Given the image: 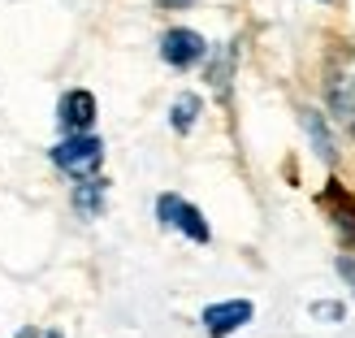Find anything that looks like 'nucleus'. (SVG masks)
<instances>
[{
    "instance_id": "obj_1",
    "label": "nucleus",
    "mask_w": 355,
    "mask_h": 338,
    "mask_svg": "<svg viewBox=\"0 0 355 338\" xmlns=\"http://www.w3.org/2000/svg\"><path fill=\"white\" fill-rule=\"evenodd\" d=\"M325 100H329L334 117H338L343 126L351 130V139H355V48L338 52V61L329 65V78H325Z\"/></svg>"
},
{
    "instance_id": "obj_2",
    "label": "nucleus",
    "mask_w": 355,
    "mask_h": 338,
    "mask_svg": "<svg viewBox=\"0 0 355 338\" xmlns=\"http://www.w3.org/2000/svg\"><path fill=\"white\" fill-rule=\"evenodd\" d=\"M100 161H104V144L92 130H87V135H65L61 144L52 148V165L65 169L69 178H96Z\"/></svg>"
},
{
    "instance_id": "obj_3",
    "label": "nucleus",
    "mask_w": 355,
    "mask_h": 338,
    "mask_svg": "<svg viewBox=\"0 0 355 338\" xmlns=\"http://www.w3.org/2000/svg\"><path fill=\"white\" fill-rule=\"evenodd\" d=\"M156 217H161L165 226H173V230H182L191 243H208L212 239L204 212L195 208V204H187L182 195H161V200H156Z\"/></svg>"
},
{
    "instance_id": "obj_4",
    "label": "nucleus",
    "mask_w": 355,
    "mask_h": 338,
    "mask_svg": "<svg viewBox=\"0 0 355 338\" xmlns=\"http://www.w3.org/2000/svg\"><path fill=\"white\" fill-rule=\"evenodd\" d=\"M161 57H165V65H173V69H191V65H200V61L208 57V44H204L200 31L173 26V31L161 35Z\"/></svg>"
},
{
    "instance_id": "obj_5",
    "label": "nucleus",
    "mask_w": 355,
    "mask_h": 338,
    "mask_svg": "<svg viewBox=\"0 0 355 338\" xmlns=\"http://www.w3.org/2000/svg\"><path fill=\"white\" fill-rule=\"evenodd\" d=\"M57 121L65 135H87L96 126V96L87 92V87H74V92H65L61 104H57Z\"/></svg>"
},
{
    "instance_id": "obj_6",
    "label": "nucleus",
    "mask_w": 355,
    "mask_h": 338,
    "mask_svg": "<svg viewBox=\"0 0 355 338\" xmlns=\"http://www.w3.org/2000/svg\"><path fill=\"white\" fill-rule=\"evenodd\" d=\"M252 304L247 299H225V304H212V308H204V330L212 334V338H225V334H234V330H243L247 321H252Z\"/></svg>"
},
{
    "instance_id": "obj_7",
    "label": "nucleus",
    "mask_w": 355,
    "mask_h": 338,
    "mask_svg": "<svg viewBox=\"0 0 355 338\" xmlns=\"http://www.w3.org/2000/svg\"><path fill=\"white\" fill-rule=\"evenodd\" d=\"M325 200V208H329V217H334V226H338V235L355 247V200L338 187V183H329V191L321 195Z\"/></svg>"
},
{
    "instance_id": "obj_8",
    "label": "nucleus",
    "mask_w": 355,
    "mask_h": 338,
    "mask_svg": "<svg viewBox=\"0 0 355 338\" xmlns=\"http://www.w3.org/2000/svg\"><path fill=\"white\" fill-rule=\"evenodd\" d=\"M74 208L83 212V217H96V212L104 208V183H100V178H78V187H74Z\"/></svg>"
},
{
    "instance_id": "obj_9",
    "label": "nucleus",
    "mask_w": 355,
    "mask_h": 338,
    "mask_svg": "<svg viewBox=\"0 0 355 338\" xmlns=\"http://www.w3.org/2000/svg\"><path fill=\"white\" fill-rule=\"evenodd\" d=\"M304 130L312 135V144H316V156H325V161H334V135H329V126H325V117L316 113V109H304Z\"/></svg>"
},
{
    "instance_id": "obj_10",
    "label": "nucleus",
    "mask_w": 355,
    "mask_h": 338,
    "mask_svg": "<svg viewBox=\"0 0 355 338\" xmlns=\"http://www.w3.org/2000/svg\"><path fill=\"white\" fill-rule=\"evenodd\" d=\"M200 109H204V100H200V96H178V100H173V109H169L173 130H178V135H187V130L195 126V117H200Z\"/></svg>"
},
{
    "instance_id": "obj_11",
    "label": "nucleus",
    "mask_w": 355,
    "mask_h": 338,
    "mask_svg": "<svg viewBox=\"0 0 355 338\" xmlns=\"http://www.w3.org/2000/svg\"><path fill=\"white\" fill-rule=\"evenodd\" d=\"M312 316H321V321H343V304H312Z\"/></svg>"
},
{
    "instance_id": "obj_12",
    "label": "nucleus",
    "mask_w": 355,
    "mask_h": 338,
    "mask_svg": "<svg viewBox=\"0 0 355 338\" xmlns=\"http://www.w3.org/2000/svg\"><path fill=\"white\" fill-rule=\"evenodd\" d=\"M338 273H343V282H347V287L355 291V260H347V256H343V260H338Z\"/></svg>"
},
{
    "instance_id": "obj_13",
    "label": "nucleus",
    "mask_w": 355,
    "mask_h": 338,
    "mask_svg": "<svg viewBox=\"0 0 355 338\" xmlns=\"http://www.w3.org/2000/svg\"><path fill=\"white\" fill-rule=\"evenodd\" d=\"M165 9H182V5H191V0H161Z\"/></svg>"
},
{
    "instance_id": "obj_14",
    "label": "nucleus",
    "mask_w": 355,
    "mask_h": 338,
    "mask_svg": "<svg viewBox=\"0 0 355 338\" xmlns=\"http://www.w3.org/2000/svg\"><path fill=\"white\" fill-rule=\"evenodd\" d=\"M44 338H61V330H48V334H44Z\"/></svg>"
}]
</instances>
